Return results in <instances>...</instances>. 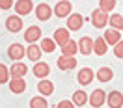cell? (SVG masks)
Returning <instances> with one entry per match:
<instances>
[{"instance_id": "cell-1", "label": "cell", "mask_w": 123, "mask_h": 108, "mask_svg": "<svg viewBox=\"0 0 123 108\" xmlns=\"http://www.w3.org/2000/svg\"><path fill=\"white\" fill-rule=\"evenodd\" d=\"M108 17H110V15H108L106 11H103V9H99V8L93 9V11H92V24L95 26V28H99V30H101V28L106 26Z\"/></svg>"}, {"instance_id": "cell-2", "label": "cell", "mask_w": 123, "mask_h": 108, "mask_svg": "<svg viewBox=\"0 0 123 108\" xmlns=\"http://www.w3.org/2000/svg\"><path fill=\"white\" fill-rule=\"evenodd\" d=\"M23 17L21 15H9L8 19H6V30L11 32V34H17V32H21L23 30Z\"/></svg>"}, {"instance_id": "cell-3", "label": "cell", "mask_w": 123, "mask_h": 108, "mask_svg": "<svg viewBox=\"0 0 123 108\" xmlns=\"http://www.w3.org/2000/svg\"><path fill=\"white\" fill-rule=\"evenodd\" d=\"M95 78V71L92 67H82V69L77 73V80L80 86H90Z\"/></svg>"}, {"instance_id": "cell-4", "label": "cell", "mask_w": 123, "mask_h": 108, "mask_svg": "<svg viewBox=\"0 0 123 108\" xmlns=\"http://www.w3.org/2000/svg\"><path fill=\"white\" fill-rule=\"evenodd\" d=\"M71 9H73V4H71L69 0H60L56 6H54V15L60 17V19H63V17H69L71 15Z\"/></svg>"}, {"instance_id": "cell-5", "label": "cell", "mask_w": 123, "mask_h": 108, "mask_svg": "<svg viewBox=\"0 0 123 108\" xmlns=\"http://www.w3.org/2000/svg\"><path fill=\"white\" fill-rule=\"evenodd\" d=\"M88 101H90L92 108H99V106H103V104L106 102V91H105V90H93L92 95L88 97Z\"/></svg>"}, {"instance_id": "cell-6", "label": "cell", "mask_w": 123, "mask_h": 108, "mask_svg": "<svg viewBox=\"0 0 123 108\" xmlns=\"http://www.w3.org/2000/svg\"><path fill=\"white\" fill-rule=\"evenodd\" d=\"M56 65H58L62 71H73L77 67V58H75V56H65V54H62L60 58L56 60Z\"/></svg>"}, {"instance_id": "cell-7", "label": "cell", "mask_w": 123, "mask_h": 108, "mask_svg": "<svg viewBox=\"0 0 123 108\" xmlns=\"http://www.w3.org/2000/svg\"><path fill=\"white\" fill-rule=\"evenodd\" d=\"M34 11H36V17H37L39 21H43V23H47L54 13L52 8H50L49 4H37V6L34 8Z\"/></svg>"}, {"instance_id": "cell-8", "label": "cell", "mask_w": 123, "mask_h": 108, "mask_svg": "<svg viewBox=\"0 0 123 108\" xmlns=\"http://www.w3.org/2000/svg\"><path fill=\"white\" fill-rule=\"evenodd\" d=\"M13 8H15V13L17 15H30L32 9H34V4H32V0H17L15 4H13Z\"/></svg>"}, {"instance_id": "cell-9", "label": "cell", "mask_w": 123, "mask_h": 108, "mask_svg": "<svg viewBox=\"0 0 123 108\" xmlns=\"http://www.w3.org/2000/svg\"><path fill=\"white\" fill-rule=\"evenodd\" d=\"M82 24H84V17L80 15V13H71V15L67 17V30L69 32L80 30Z\"/></svg>"}, {"instance_id": "cell-10", "label": "cell", "mask_w": 123, "mask_h": 108, "mask_svg": "<svg viewBox=\"0 0 123 108\" xmlns=\"http://www.w3.org/2000/svg\"><path fill=\"white\" fill-rule=\"evenodd\" d=\"M24 54H26V50H24L23 45H19V43H11V45L8 47V56L9 60H15V62H19V60H23Z\"/></svg>"}, {"instance_id": "cell-11", "label": "cell", "mask_w": 123, "mask_h": 108, "mask_svg": "<svg viewBox=\"0 0 123 108\" xmlns=\"http://www.w3.org/2000/svg\"><path fill=\"white\" fill-rule=\"evenodd\" d=\"M78 43V52L84 54V56H88V54L93 52V39L88 37V36H84V37H80L77 41Z\"/></svg>"}, {"instance_id": "cell-12", "label": "cell", "mask_w": 123, "mask_h": 108, "mask_svg": "<svg viewBox=\"0 0 123 108\" xmlns=\"http://www.w3.org/2000/svg\"><path fill=\"white\" fill-rule=\"evenodd\" d=\"M24 41H26V43L41 41V28H39V26H28L26 32H24Z\"/></svg>"}, {"instance_id": "cell-13", "label": "cell", "mask_w": 123, "mask_h": 108, "mask_svg": "<svg viewBox=\"0 0 123 108\" xmlns=\"http://www.w3.org/2000/svg\"><path fill=\"white\" fill-rule=\"evenodd\" d=\"M32 73H34V77H37V78H47L50 75V65L45 62H36Z\"/></svg>"}, {"instance_id": "cell-14", "label": "cell", "mask_w": 123, "mask_h": 108, "mask_svg": "<svg viewBox=\"0 0 123 108\" xmlns=\"http://www.w3.org/2000/svg\"><path fill=\"white\" fill-rule=\"evenodd\" d=\"M106 101H108V106L119 108V106H123V93L117 91V90H114V91H110L106 95Z\"/></svg>"}, {"instance_id": "cell-15", "label": "cell", "mask_w": 123, "mask_h": 108, "mask_svg": "<svg viewBox=\"0 0 123 108\" xmlns=\"http://www.w3.org/2000/svg\"><path fill=\"white\" fill-rule=\"evenodd\" d=\"M26 73H28V67H26V63H23V62H15L9 67V75L13 78H23Z\"/></svg>"}, {"instance_id": "cell-16", "label": "cell", "mask_w": 123, "mask_h": 108, "mask_svg": "<svg viewBox=\"0 0 123 108\" xmlns=\"http://www.w3.org/2000/svg\"><path fill=\"white\" fill-rule=\"evenodd\" d=\"M37 91L41 93V95L49 97V95H52V93H54V84L50 82V80H47V78H39V82H37Z\"/></svg>"}, {"instance_id": "cell-17", "label": "cell", "mask_w": 123, "mask_h": 108, "mask_svg": "<svg viewBox=\"0 0 123 108\" xmlns=\"http://www.w3.org/2000/svg\"><path fill=\"white\" fill-rule=\"evenodd\" d=\"M52 39L56 41V45H58V47H62L63 43L69 41V30H67V28H56Z\"/></svg>"}, {"instance_id": "cell-18", "label": "cell", "mask_w": 123, "mask_h": 108, "mask_svg": "<svg viewBox=\"0 0 123 108\" xmlns=\"http://www.w3.org/2000/svg\"><path fill=\"white\" fill-rule=\"evenodd\" d=\"M41 47L36 45V43H30L28 45V48H26V56H28V60H32V62H39L41 60Z\"/></svg>"}, {"instance_id": "cell-19", "label": "cell", "mask_w": 123, "mask_h": 108, "mask_svg": "<svg viewBox=\"0 0 123 108\" xmlns=\"http://www.w3.org/2000/svg\"><path fill=\"white\" fill-rule=\"evenodd\" d=\"M93 52L97 54V56H105L108 52V45H106V41H105V37L93 39Z\"/></svg>"}, {"instance_id": "cell-20", "label": "cell", "mask_w": 123, "mask_h": 108, "mask_svg": "<svg viewBox=\"0 0 123 108\" xmlns=\"http://www.w3.org/2000/svg\"><path fill=\"white\" fill-rule=\"evenodd\" d=\"M8 84H9L11 93H23L24 90H26V82H24V78H11Z\"/></svg>"}, {"instance_id": "cell-21", "label": "cell", "mask_w": 123, "mask_h": 108, "mask_svg": "<svg viewBox=\"0 0 123 108\" xmlns=\"http://www.w3.org/2000/svg\"><path fill=\"white\" fill-rule=\"evenodd\" d=\"M77 50H78V43L73 41V39H69L67 43L62 45V54H65V56H75Z\"/></svg>"}, {"instance_id": "cell-22", "label": "cell", "mask_w": 123, "mask_h": 108, "mask_svg": "<svg viewBox=\"0 0 123 108\" xmlns=\"http://www.w3.org/2000/svg\"><path fill=\"white\" fill-rule=\"evenodd\" d=\"M121 39V34L119 30H105V41H106V45H116L117 41Z\"/></svg>"}, {"instance_id": "cell-23", "label": "cell", "mask_w": 123, "mask_h": 108, "mask_svg": "<svg viewBox=\"0 0 123 108\" xmlns=\"http://www.w3.org/2000/svg\"><path fill=\"white\" fill-rule=\"evenodd\" d=\"M112 77H114V73H112V69H110V67H101V69L95 73V78H97V80H101V82H110V80H112Z\"/></svg>"}, {"instance_id": "cell-24", "label": "cell", "mask_w": 123, "mask_h": 108, "mask_svg": "<svg viewBox=\"0 0 123 108\" xmlns=\"http://www.w3.org/2000/svg\"><path fill=\"white\" fill-rule=\"evenodd\" d=\"M56 41L54 39H50V37H41V50L43 52H47V54H50V52H54L56 50Z\"/></svg>"}, {"instance_id": "cell-25", "label": "cell", "mask_w": 123, "mask_h": 108, "mask_svg": "<svg viewBox=\"0 0 123 108\" xmlns=\"http://www.w3.org/2000/svg\"><path fill=\"white\" fill-rule=\"evenodd\" d=\"M73 102H75V106H84L86 102H88V93L82 91V90L75 91L73 93Z\"/></svg>"}, {"instance_id": "cell-26", "label": "cell", "mask_w": 123, "mask_h": 108, "mask_svg": "<svg viewBox=\"0 0 123 108\" xmlns=\"http://www.w3.org/2000/svg\"><path fill=\"white\" fill-rule=\"evenodd\" d=\"M108 24H110L114 30H123V17L117 15V13H114V15L108 17Z\"/></svg>"}, {"instance_id": "cell-27", "label": "cell", "mask_w": 123, "mask_h": 108, "mask_svg": "<svg viewBox=\"0 0 123 108\" xmlns=\"http://www.w3.org/2000/svg\"><path fill=\"white\" fill-rule=\"evenodd\" d=\"M116 4H117L116 0H99V9H103V11L110 13V11H114Z\"/></svg>"}, {"instance_id": "cell-28", "label": "cell", "mask_w": 123, "mask_h": 108, "mask_svg": "<svg viewBox=\"0 0 123 108\" xmlns=\"http://www.w3.org/2000/svg\"><path fill=\"white\" fill-rule=\"evenodd\" d=\"M49 102H47L45 97H32L30 99V108H47Z\"/></svg>"}, {"instance_id": "cell-29", "label": "cell", "mask_w": 123, "mask_h": 108, "mask_svg": "<svg viewBox=\"0 0 123 108\" xmlns=\"http://www.w3.org/2000/svg\"><path fill=\"white\" fill-rule=\"evenodd\" d=\"M9 69L4 65V63H0V84H8L9 82Z\"/></svg>"}, {"instance_id": "cell-30", "label": "cell", "mask_w": 123, "mask_h": 108, "mask_svg": "<svg viewBox=\"0 0 123 108\" xmlns=\"http://www.w3.org/2000/svg\"><path fill=\"white\" fill-rule=\"evenodd\" d=\"M114 56L123 60V39H119V41L114 45Z\"/></svg>"}, {"instance_id": "cell-31", "label": "cell", "mask_w": 123, "mask_h": 108, "mask_svg": "<svg viewBox=\"0 0 123 108\" xmlns=\"http://www.w3.org/2000/svg\"><path fill=\"white\" fill-rule=\"evenodd\" d=\"M13 8V0H0V9H11Z\"/></svg>"}, {"instance_id": "cell-32", "label": "cell", "mask_w": 123, "mask_h": 108, "mask_svg": "<svg viewBox=\"0 0 123 108\" xmlns=\"http://www.w3.org/2000/svg\"><path fill=\"white\" fill-rule=\"evenodd\" d=\"M58 108H75V102H73V101H60V102H58Z\"/></svg>"}]
</instances>
